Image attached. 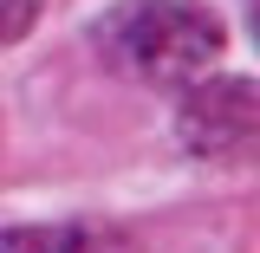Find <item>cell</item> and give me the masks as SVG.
<instances>
[{
    "label": "cell",
    "mask_w": 260,
    "mask_h": 253,
    "mask_svg": "<svg viewBox=\"0 0 260 253\" xmlns=\"http://www.w3.org/2000/svg\"><path fill=\"white\" fill-rule=\"evenodd\" d=\"M91 46L137 85H195L215 71L228 32L195 0H124L91 26Z\"/></svg>",
    "instance_id": "1"
},
{
    "label": "cell",
    "mask_w": 260,
    "mask_h": 253,
    "mask_svg": "<svg viewBox=\"0 0 260 253\" xmlns=\"http://www.w3.org/2000/svg\"><path fill=\"white\" fill-rule=\"evenodd\" d=\"M0 253H137V247L98 221H52V227H7Z\"/></svg>",
    "instance_id": "3"
},
{
    "label": "cell",
    "mask_w": 260,
    "mask_h": 253,
    "mask_svg": "<svg viewBox=\"0 0 260 253\" xmlns=\"http://www.w3.org/2000/svg\"><path fill=\"white\" fill-rule=\"evenodd\" d=\"M176 130L195 156H241L260 130V91L247 78H195Z\"/></svg>",
    "instance_id": "2"
},
{
    "label": "cell",
    "mask_w": 260,
    "mask_h": 253,
    "mask_svg": "<svg viewBox=\"0 0 260 253\" xmlns=\"http://www.w3.org/2000/svg\"><path fill=\"white\" fill-rule=\"evenodd\" d=\"M32 20H39V0H0V46H13Z\"/></svg>",
    "instance_id": "4"
}]
</instances>
